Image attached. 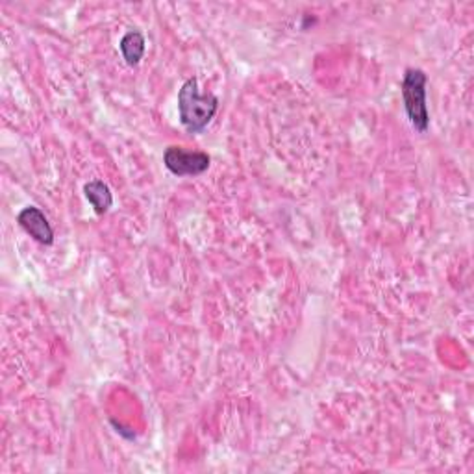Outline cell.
I'll list each match as a JSON object with an SVG mask.
<instances>
[{"label": "cell", "mask_w": 474, "mask_h": 474, "mask_svg": "<svg viewBox=\"0 0 474 474\" xmlns=\"http://www.w3.org/2000/svg\"><path fill=\"white\" fill-rule=\"evenodd\" d=\"M219 99L211 93H201L199 80L189 78L178 93L180 122L189 134H201L217 113Z\"/></svg>", "instance_id": "cell-1"}, {"label": "cell", "mask_w": 474, "mask_h": 474, "mask_svg": "<svg viewBox=\"0 0 474 474\" xmlns=\"http://www.w3.org/2000/svg\"><path fill=\"white\" fill-rule=\"evenodd\" d=\"M426 75L421 69H407L402 80V99L409 122L416 130L426 132L430 124L426 106Z\"/></svg>", "instance_id": "cell-2"}, {"label": "cell", "mask_w": 474, "mask_h": 474, "mask_svg": "<svg viewBox=\"0 0 474 474\" xmlns=\"http://www.w3.org/2000/svg\"><path fill=\"white\" fill-rule=\"evenodd\" d=\"M164 164L176 176H199L208 171L211 157L201 150H185L171 145L164 152Z\"/></svg>", "instance_id": "cell-3"}, {"label": "cell", "mask_w": 474, "mask_h": 474, "mask_svg": "<svg viewBox=\"0 0 474 474\" xmlns=\"http://www.w3.org/2000/svg\"><path fill=\"white\" fill-rule=\"evenodd\" d=\"M17 220H19V225L22 227V230L34 237L38 243L52 245V241H54L52 227L49 225V219L45 217V213L40 208H36V206L24 208L19 213Z\"/></svg>", "instance_id": "cell-4"}, {"label": "cell", "mask_w": 474, "mask_h": 474, "mask_svg": "<svg viewBox=\"0 0 474 474\" xmlns=\"http://www.w3.org/2000/svg\"><path fill=\"white\" fill-rule=\"evenodd\" d=\"M84 193H85V199L89 201V204L93 206V210L97 215L108 213L110 208L113 206V195L110 192L108 183H104L103 180L87 182L84 185Z\"/></svg>", "instance_id": "cell-5"}, {"label": "cell", "mask_w": 474, "mask_h": 474, "mask_svg": "<svg viewBox=\"0 0 474 474\" xmlns=\"http://www.w3.org/2000/svg\"><path fill=\"white\" fill-rule=\"evenodd\" d=\"M119 49H121V54L126 61V66L136 67L145 54V38H143L141 31L139 30L126 31L121 40V43H119Z\"/></svg>", "instance_id": "cell-6"}]
</instances>
